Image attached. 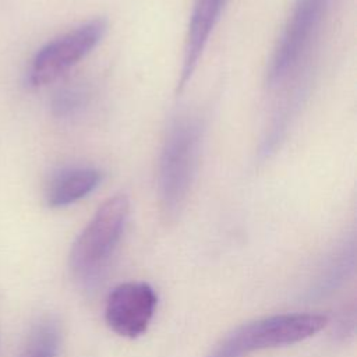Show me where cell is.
<instances>
[{
  "mask_svg": "<svg viewBox=\"0 0 357 357\" xmlns=\"http://www.w3.org/2000/svg\"><path fill=\"white\" fill-rule=\"evenodd\" d=\"M158 304L152 286L145 282H126L116 286L107 296L105 321L123 337H138L146 332Z\"/></svg>",
  "mask_w": 357,
  "mask_h": 357,
  "instance_id": "8992f818",
  "label": "cell"
},
{
  "mask_svg": "<svg viewBox=\"0 0 357 357\" xmlns=\"http://www.w3.org/2000/svg\"><path fill=\"white\" fill-rule=\"evenodd\" d=\"M201 139L202 124L197 117H180L167 131L159 158L158 192L162 211L169 218L178 213L191 190Z\"/></svg>",
  "mask_w": 357,
  "mask_h": 357,
  "instance_id": "6da1fadb",
  "label": "cell"
},
{
  "mask_svg": "<svg viewBox=\"0 0 357 357\" xmlns=\"http://www.w3.org/2000/svg\"><path fill=\"white\" fill-rule=\"evenodd\" d=\"M332 0H297L272 54L266 82L279 88L308 63Z\"/></svg>",
  "mask_w": 357,
  "mask_h": 357,
  "instance_id": "277c9868",
  "label": "cell"
},
{
  "mask_svg": "<svg viewBox=\"0 0 357 357\" xmlns=\"http://www.w3.org/2000/svg\"><path fill=\"white\" fill-rule=\"evenodd\" d=\"M102 181V173L89 166L66 167L50 178L45 198L50 208L68 206L96 190Z\"/></svg>",
  "mask_w": 357,
  "mask_h": 357,
  "instance_id": "ba28073f",
  "label": "cell"
},
{
  "mask_svg": "<svg viewBox=\"0 0 357 357\" xmlns=\"http://www.w3.org/2000/svg\"><path fill=\"white\" fill-rule=\"evenodd\" d=\"M227 0H195L185 36L183 63L177 81V93L191 81L209 38L222 15Z\"/></svg>",
  "mask_w": 357,
  "mask_h": 357,
  "instance_id": "52a82bcc",
  "label": "cell"
},
{
  "mask_svg": "<svg viewBox=\"0 0 357 357\" xmlns=\"http://www.w3.org/2000/svg\"><path fill=\"white\" fill-rule=\"evenodd\" d=\"M89 89L82 84H70L54 92L50 107L57 119H70L81 113L89 102Z\"/></svg>",
  "mask_w": 357,
  "mask_h": 357,
  "instance_id": "30bf717a",
  "label": "cell"
},
{
  "mask_svg": "<svg viewBox=\"0 0 357 357\" xmlns=\"http://www.w3.org/2000/svg\"><path fill=\"white\" fill-rule=\"evenodd\" d=\"M106 29L105 18H93L47 42L31 61L28 82L40 86L59 78L98 46Z\"/></svg>",
  "mask_w": 357,
  "mask_h": 357,
  "instance_id": "5b68a950",
  "label": "cell"
},
{
  "mask_svg": "<svg viewBox=\"0 0 357 357\" xmlns=\"http://www.w3.org/2000/svg\"><path fill=\"white\" fill-rule=\"evenodd\" d=\"M130 213L124 194L107 198L75 238L70 252V271L84 286L93 284L107 268L120 243Z\"/></svg>",
  "mask_w": 357,
  "mask_h": 357,
  "instance_id": "7a4b0ae2",
  "label": "cell"
},
{
  "mask_svg": "<svg viewBox=\"0 0 357 357\" xmlns=\"http://www.w3.org/2000/svg\"><path fill=\"white\" fill-rule=\"evenodd\" d=\"M60 339L61 332L57 319L43 317L32 326L21 357H57Z\"/></svg>",
  "mask_w": 357,
  "mask_h": 357,
  "instance_id": "9c48e42d",
  "label": "cell"
},
{
  "mask_svg": "<svg viewBox=\"0 0 357 357\" xmlns=\"http://www.w3.org/2000/svg\"><path fill=\"white\" fill-rule=\"evenodd\" d=\"M328 324L322 314H279L259 318L227 333L208 357H247L265 349L298 343L318 333Z\"/></svg>",
  "mask_w": 357,
  "mask_h": 357,
  "instance_id": "3957f363",
  "label": "cell"
}]
</instances>
